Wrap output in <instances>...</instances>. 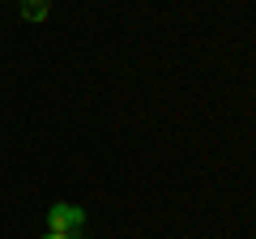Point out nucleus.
Here are the masks:
<instances>
[{
  "instance_id": "nucleus-1",
  "label": "nucleus",
  "mask_w": 256,
  "mask_h": 239,
  "mask_svg": "<svg viewBox=\"0 0 256 239\" xmlns=\"http://www.w3.org/2000/svg\"><path fill=\"white\" fill-rule=\"evenodd\" d=\"M82 226H86V210H77V205L56 201L52 210H47V230H52V235H73L77 239Z\"/></svg>"
},
{
  "instance_id": "nucleus-3",
  "label": "nucleus",
  "mask_w": 256,
  "mask_h": 239,
  "mask_svg": "<svg viewBox=\"0 0 256 239\" xmlns=\"http://www.w3.org/2000/svg\"><path fill=\"white\" fill-rule=\"evenodd\" d=\"M43 239H73V235H52V230H47V235Z\"/></svg>"
},
{
  "instance_id": "nucleus-2",
  "label": "nucleus",
  "mask_w": 256,
  "mask_h": 239,
  "mask_svg": "<svg viewBox=\"0 0 256 239\" xmlns=\"http://www.w3.org/2000/svg\"><path fill=\"white\" fill-rule=\"evenodd\" d=\"M52 13V0H22V18L26 22H43Z\"/></svg>"
}]
</instances>
